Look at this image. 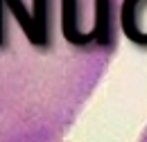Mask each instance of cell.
Here are the masks:
<instances>
[{
  "mask_svg": "<svg viewBox=\"0 0 147 142\" xmlns=\"http://www.w3.org/2000/svg\"><path fill=\"white\" fill-rule=\"evenodd\" d=\"M122 0H0V142H61L120 50Z\"/></svg>",
  "mask_w": 147,
  "mask_h": 142,
  "instance_id": "1",
  "label": "cell"
},
{
  "mask_svg": "<svg viewBox=\"0 0 147 142\" xmlns=\"http://www.w3.org/2000/svg\"><path fill=\"white\" fill-rule=\"evenodd\" d=\"M120 29L136 48L147 52V0H122Z\"/></svg>",
  "mask_w": 147,
  "mask_h": 142,
  "instance_id": "2",
  "label": "cell"
},
{
  "mask_svg": "<svg viewBox=\"0 0 147 142\" xmlns=\"http://www.w3.org/2000/svg\"><path fill=\"white\" fill-rule=\"evenodd\" d=\"M136 142H147V122H145V126H143V131L138 133V138H136Z\"/></svg>",
  "mask_w": 147,
  "mask_h": 142,
  "instance_id": "3",
  "label": "cell"
}]
</instances>
